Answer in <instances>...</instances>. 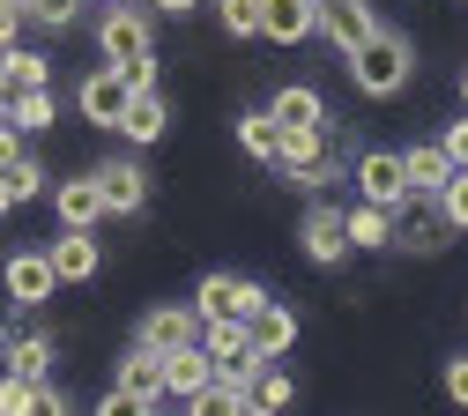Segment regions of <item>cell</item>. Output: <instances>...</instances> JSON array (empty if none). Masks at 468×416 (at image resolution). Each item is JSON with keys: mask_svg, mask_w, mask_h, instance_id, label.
<instances>
[{"mask_svg": "<svg viewBox=\"0 0 468 416\" xmlns=\"http://www.w3.org/2000/svg\"><path fill=\"white\" fill-rule=\"evenodd\" d=\"M357 187H365V201H379V208H409V178H401V156H394V149H365V156H357Z\"/></svg>", "mask_w": 468, "mask_h": 416, "instance_id": "9c48e42d", "label": "cell"}, {"mask_svg": "<svg viewBox=\"0 0 468 416\" xmlns=\"http://www.w3.org/2000/svg\"><path fill=\"white\" fill-rule=\"evenodd\" d=\"M45 261H52V275H60V283H90L104 253H97V238H90V230H68V238H60V246H52Z\"/></svg>", "mask_w": 468, "mask_h": 416, "instance_id": "d6986e66", "label": "cell"}, {"mask_svg": "<svg viewBox=\"0 0 468 416\" xmlns=\"http://www.w3.org/2000/svg\"><path fill=\"white\" fill-rule=\"evenodd\" d=\"M52 208H60V223H68V230L104 223V194H97V178H68V187H52Z\"/></svg>", "mask_w": 468, "mask_h": 416, "instance_id": "ac0fdd59", "label": "cell"}, {"mask_svg": "<svg viewBox=\"0 0 468 416\" xmlns=\"http://www.w3.org/2000/svg\"><path fill=\"white\" fill-rule=\"evenodd\" d=\"M365 30H372V0H320V37L335 52L365 45Z\"/></svg>", "mask_w": 468, "mask_h": 416, "instance_id": "9a60e30c", "label": "cell"}, {"mask_svg": "<svg viewBox=\"0 0 468 416\" xmlns=\"http://www.w3.org/2000/svg\"><path fill=\"white\" fill-rule=\"evenodd\" d=\"M75 8H90V0H23V16H30V23H45V30H68V23H75Z\"/></svg>", "mask_w": 468, "mask_h": 416, "instance_id": "f546056e", "label": "cell"}, {"mask_svg": "<svg viewBox=\"0 0 468 416\" xmlns=\"http://www.w3.org/2000/svg\"><path fill=\"white\" fill-rule=\"evenodd\" d=\"M342 59H349V82H357L365 97H401L409 68H417V45H409L401 30H387V23H372L365 45H349Z\"/></svg>", "mask_w": 468, "mask_h": 416, "instance_id": "6da1fadb", "label": "cell"}, {"mask_svg": "<svg viewBox=\"0 0 468 416\" xmlns=\"http://www.w3.org/2000/svg\"><path fill=\"white\" fill-rule=\"evenodd\" d=\"M45 82H52V59L45 52H23V45L0 52V97H8V90H45Z\"/></svg>", "mask_w": 468, "mask_h": 416, "instance_id": "7402d4cb", "label": "cell"}, {"mask_svg": "<svg viewBox=\"0 0 468 416\" xmlns=\"http://www.w3.org/2000/svg\"><path fill=\"white\" fill-rule=\"evenodd\" d=\"M275 134H282V127H275L268 112H246V119H239V149H246V156H261V164L275 156Z\"/></svg>", "mask_w": 468, "mask_h": 416, "instance_id": "4316f807", "label": "cell"}, {"mask_svg": "<svg viewBox=\"0 0 468 416\" xmlns=\"http://www.w3.org/2000/svg\"><path fill=\"white\" fill-rule=\"evenodd\" d=\"M134 342H149L156 357H171V349L201 342V313H194V305H149L142 327H134Z\"/></svg>", "mask_w": 468, "mask_h": 416, "instance_id": "5b68a950", "label": "cell"}, {"mask_svg": "<svg viewBox=\"0 0 468 416\" xmlns=\"http://www.w3.org/2000/svg\"><path fill=\"white\" fill-rule=\"evenodd\" d=\"M149 8H156V16H194L201 0H149Z\"/></svg>", "mask_w": 468, "mask_h": 416, "instance_id": "74e56055", "label": "cell"}, {"mask_svg": "<svg viewBox=\"0 0 468 416\" xmlns=\"http://www.w3.org/2000/svg\"><path fill=\"white\" fill-rule=\"evenodd\" d=\"M439 216H446V230H468V164H453V178L439 187Z\"/></svg>", "mask_w": 468, "mask_h": 416, "instance_id": "83f0119b", "label": "cell"}, {"mask_svg": "<svg viewBox=\"0 0 468 416\" xmlns=\"http://www.w3.org/2000/svg\"><path fill=\"white\" fill-rule=\"evenodd\" d=\"M30 409H37V379L8 372V379H0V416H30Z\"/></svg>", "mask_w": 468, "mask_h": 416, "instance_id": "4dcf8cb0", "label": "cell"}, {"mask_svg": "<svg viewBox=\"0 0 468 416\" xmlns=\"http://www.w3.org/2000/svg\"><path fill=\"white\" fill-rule=\"evenodd\" d=\"M127 97H134V82L120 75V68H112V59H104V68L82 82V119H90V127H120V112H127Z\"/></svg>", "mask_w": 468, "mask_h": 416, "instance_id": "ba28073f", "label": "cell"}, {"mask_svg": "<svg viewBox=\"0 0 468 416\" xmlns=\"http://www.w3.org/2000/svg\"><path fill=\"white\" fill-rule=\"evenodd\" d=\"M164 127H171V104H164L156 90H134L127 112H120V134H127L134 149H149V142H164Z\"/></svg>", "mask_w": 468, "mask_h": 416, "instance_id": "2e32d148", "label": "cell"}, {"mask_svg": "<svg viewBox=\"0 0 468 416\" xmlns=\"http://www.w3.org/2000/svg\"><path fill=\"white\" fill-rule=\"evenodd\" d=\"M16 156H23V127H16V119H8V112H0V171H8Z\"/></svg>", "mask_w": 468, "mask_h": 416, "instance_id": "e575fe53", "label": "cell"}, {"mask_svg": "<svg viewBox=\"0 0 468 416\" xmlns=\"http://www.w3.org/2000/svg\"><path fill=\"white\" fill-rule=\"evenodd\" d=\"M208 372H216V357H208L201 342L171 349V357H164V401H186V409H194V394L208 387Z\"/></svg>", "mask_w": 468, "mask_h": 416, "instance_id": "8fae6325", "label": "cell"}, {"mask_svg": "<svg viewBox=\"0 0 468 416\" xmlns=\"http://www.w3.org/2000/svg\"><path fill=\"white\" fill-rule=\"evenodd\" d=\"M97 52L112 59V68H134V59H149V52H156V30H149V16L134 8V0L104 8V23H97Z\"/></svg>", "mask_w": 468, "mask_h": 416, "instance_id": "7a4b0ae2", "label": "cell"}, {"mask_svg": "<svg viewBox=\"0 0 468 416\" xmlns=\"http://www.w3.org/2000/svg\"><path fill=\"white\" fill-rule=\"evenodd\" d=\"M37 187H45V171H37L30 156H16V164H8V194H16V208H23V201H30Z\"/></svg>", "mask_w": 468, "mask_h": 416, "instance_id": "d6a6232c", "label": "cell"}, {"mask_svg": "<svg viewBox=\"0 0 468 416\" xmlns=\"http://www.w3.org/2000/svg\"><path fill=\"white\" fill-rule=\"evenodd\" d=\"M320 156H327V127H282L268 164H282L298 187H320Z\"/></svg>", "mask_w": 468, "mask_h": 416, "instance_id": "8992f818", "label": "cell"}, {"mask_svg": "<svg viewBox=\"0 0 468 416\" xmlns=\"http://www.w3.org/2000/svg\"><path fill=\"white\" fill-rule=\"evenodd\" d=\"M342 223H349V246H394V208H379V201L342 208Z\"/></svg>", "mask_w": 468, "mask_h": 416, "instance_id": "603a6c76", "label": "cell"}, {"mask_svg": "<svg viewBox=\"0 0 468 416\" xmlns=\"http://www.w3.org/2000/svg\"><path fill=\"white\" fill-rule=\"evenodd\" d=\"M16 208V194H8V171H0V216H8Z\"/></svg>", "mask_w": 468, "mask_h": 416, "instance_id": "f35d334b", "label": "cell"}, {"mask_svg": "<svg viewBox=\"0 0 468 416\" xmlns=\"http://www.w3.org/2000/svg\"><path fill=\"white\" fill-rule=\"evenodd\" d=\"M164 401V357L149 342L127 349V365H120V387L104 394V409H156Z\"/></svg>", "mask_w": 468, "mask_h": 416, "instance_id": "3957f363", "label": "cell"}, {"mask_svg": "<svg viewBox=\"0 0 468 416\" xmlns=\"http://www.w3.org/2000/svg\"><path fill=\"white\" fill-rule=\"evenodd\" d=\"M461 97H468V75H461Z\"/></svg>", "mask_w": 468, "mask_h": 416, "instance_id": "60d3db41", "label": "cell"}, {"mask_svg": "<svg viewBox=\"0 0 468 416\" xmlns=\"http://www.w3.org/2000/svg\"><path fill=\"white\" fill-rule=\"evenodd\" d=\"M97 8H120V0H97Z\"/></svg>", "mask_w": 468, "mask_h": 416, "instance_id": "ab89813d", "label": "cell"}, {"mask_svg": "<svg viewBox=\"0 0 468 416\" xmlns=\"http://www.w3.org/2000/svg\"><path fill=\"white\" fill-rule=\"evenodd\" d=\"M246 342H253V357H268V365H275V357H282L290 342H298V320H290V313L275 305V297H261V305L246 313Z\"/></svg>", "mask_w": 468, "mask_h": 416, "instance_id": "4fadbf2b", "label": "cell"}, {"mask_svg": "<svg viewBox=\"0 0 468 416\" xmlns=\"http://www.w3.org/2000/svg\"><path fill=\"white\" fill-rule=\"evenodd\" d=\"M261 37H275V45L320 37V0H261Z\"/></svg>", "mask_w": 468, "mask_h": 416, "instance_id": "30bf717a", "label": "cell"}, {"mask_svg": "<svg viewBox=\"0 0 468 416\" xmlns=\"http://www.w3.org/2000/svg\"><path fill=\"white\" fill-rule=\"evenodd\" d=\"M446 401L468 409V357H446Z\"/></svg>", "mask_w": 468, "mask_h": 416, "instance_id": "836d02e7", "label": "cell"}, {"mask_svg": "<svg viewBox=\"0 0 468 416\" xmlns=\"http://www.w3.org/2000/svg\"><path fill=\"white\" fill-rule=\"evenodd\" d=\"M401 178H409V201H439V187L453 178V156L439 142H417V149H401Z\"/></svg>", "mask_w": 468, "mask_h": 416, "instance_id": "7c38bea8", "label": "cell"}, {"mask_svg": "<svg viewBox=\"0 0 468 416\" xmlns=\"http://www.w3.org/2000/svg\"><path fill=\"white\" fill-rule=\"evenodd\" d=\"M16 30H23V0H0V52L16 45Z\"/></svg>", "mask_w": 468, "mask_h": 416, "instance_id": "d590c367", "label": "cell"}, {"mask_svg": "<svg viewBox=\"0 0 468 416\" xmlns=\"http://www.w3.org/2000/svg\"><path fill=\"white\" fill-rule=\"evenodd\" d=\"M0 112H8L23 134H37V127H52V90H8V97H0Z\"/></svg>", "mask_w": 468, "mask_h": 416, "instance_id": "d4e9b609", "label": "cell"}, {"mask_svg": "<svg viewBox=\"0 0 468 416\" xmlns=\"http://www.w3.org/2000/svg\"><path fill=\"white\" fill-rule=\"evenodd\" d=\"M90 178H97V194H104V216H142V201H149V178H142V164L112 156V164H97Z\"/></svg>", "mask_w": 468, "mask_h": 416, "instance_id": "52a82bcc", "label": "cell"}, {"mask_svg": "<svg viewBox=\"0 0 468 416\" xmlns=\"http://www.w3.org/2000/svg\"><path fill=\"white\" fill-rule=\"evenodd\" d=\"M268 119H275V127H327V104H320V90H305V82H290V90H275Z\"/></svg>", "mask_w": 468, "mask_h": 416, "instance_id": "ffe728a7", "label": "cell"}, {"mask_svg": "<svg viewBox=\"0 0 468 416\" xmlns=\"http://www.w3.org/2000/svg\"><path fill=\"white\" fill-rule=\"evenodd\" d=\"M8 372H16V379H45V372H52V335H23V342H8Z\"/></svg>", "mask_w": 468, "mask_h": 416, "instance_id": "484cf974", "label": "cell"}, {"mask_svg": "<svg viewBox=\"0 0 468 416\" xmlns=\"http://www.w3.org/2000/svg\"><path fill=\"white\" fill-rule=\"evenodd\" d=\"M261 297H268V290L246 283V275H201V283H194V313H201V320H223V313H239V320H246Z\"/></svg>", "mask_w": 468, "mask_h": 416, "instance_id": "277c9868", "label": "cell"}, {"mask_svg": "<svg viewBox=\"0 0 468 416\" xmlns=\"http://www.w3.org/2000/svg\"><path fill=\"white\" fill-rule=\"evenodd\" d=\"M216 23L230 37H261V0H216Z\"/></svg>", "mask_w": 468, "mask_h": 416, "instance_id": "f1b7e54d", "label": "cell"}, {"mask_svg": "<svg viewBox=\"0 0 468 416\" xmlns=\"http://www.w3.org/2000/svg\"><path fill=\"white\" fill-rule=\"evenodd\" d=\"M305 253L320 261V268H335L342 253H349V223H342V208H327V201H313V216H305Z\"/></svg>", "mask_w": 468, "mask_h": 416, "instance_id": "5bb4252c", "label": "cell"}, {"mask_svg": "<svg viewBox=\"0 0 468 416\" xmlns=\"http://www.w3.org/2000/svg\"><path fill=\"white\" fill-rule=\"evenodd\" d=\"M253 409H290V379L261 365V379H253Z\"/></svg>", "mask_w": 468, "mask_h": 416, "instance_id": "1f68e13d", "label": "cell"}, {"mask_svg": "<svg viewBox=\"0 0 468 416\" xmlns=\"http://www.w3.org/2000/svg\"><path fill=\"white\" fill-rule=\"evenodd\" d=\"M52 290H60V275H52L45 253H16L8 261V297H16V305H45Z\"/></svg>", "mask_w": 468, "mask_h": 416, "instance_id": "e0dca14e", "label": "cell"}, {"mask_svg": "<svg viewBox=\"0 0 468 416\" xmlns=\"http://www.w3.org/2000/svg\"><path fill=\"white\" fill-rule=\"evenodd\" d=\"M439 149H446V156H453V164H468V119H453V127H446V134H439Z\"/></svg>", "mask_w": 468, "mask_h": 416, "instance_id": "8d00e7d4", "label": "cell"}, {"mask_svg": "<svg viewBox=\"0 0 468 416\" xmlns=\"http://www.w3.org/2000/svg\"><path fill=\"white\" fill-rule=\"evenodd\" d=\"M201 349L216 357V365H246V357H253V342H246V320H239V313L201 320Z\"/></svg>", "mask_w": 468, "mask_h": 416, "instance_id": "44dd1931", "label": "cell"}, {"mask_svg": "<svg viewBox=\"0 0 468 416\" xmlns=\"http://www.w3.org/2000/svg\"><path fill=\"white\" fill-rule=\"evenodd\" d=\"M394 246H409V253H439L446 246V216H394Z\"/></svg>", "mask_w": 468, "mask_h": 416, "instance_id": "cb8c5ba5", "label": "cell"}]
</instances>
